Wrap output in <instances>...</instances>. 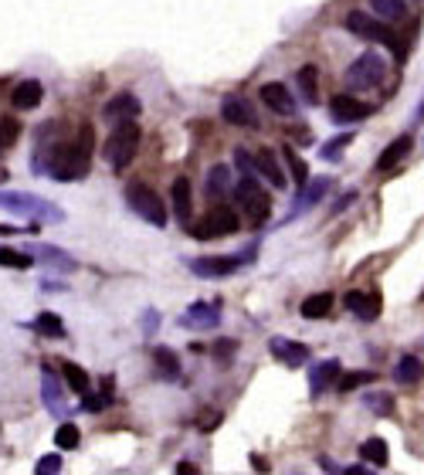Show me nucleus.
Instances as JSON below:
<instances>
[{"label": "nucleus", "instance_id": "f257e3e1", "mask_svg": "<svg viewBox=\"0 0 424 475\" xmlns=\"http://www.w3.org/2000/svg\"><path fill=\"white\" fill-rule=\"evenodd\" d=\"M89 163H92V126H82L78 139L72 143H55L51 146V156H48V173L61 180V184H72L78 177L89 173Z\"/></svg>", "mask_w": 424, "mask_h": 475}, {"label": "nucleus", "instance_id": "f03ea898", "mask_svg": "<svg viewBox=\"0 0 424 475\" xmlns=\"http://www.w3.org/2000/svg\"><path fill=\"white\" fill-rule=\"evenodd\" d=\"M0 208L14 210L20 217H31L34 224H61L65 210L51 201H44L38 194H24V190H0Z\"/></svg>", "mask_w": 424, "mask_h": 475}, {"label": "nucleus", "instance_id": "7ed1b4c3", "mask_svg": "<svg viewBox=\"0 0 424 475\" xmlns=\"http://www.w3.org/2000/svg\"><path fill=\"white\" fill-rule=\"evenodd\" d=\"M139 139H143V129L136 126V119H126V122H116V129L109 133V139L102 143V156L113 170H126L133 163L136 150H139Z\"/></svg>", "mask_w": 424, "mask_h": 475}, {"label": "nucleus", "instance_id": "20e7f679", "mask_svg": "<svg viewBox=\"0 0 424 475\" xmlns=\"http://www.w3.org/2000/svg\"><path fill=\"white\" fill-rule=\"evenodd\" d=\"M343 27H347L349 34H356V38L364 41H380V44H387L390 48V55H404V48H401V38L394 34V27L387 24V20H380L377 14L370 18V14H364V11H349L347 20H343Z\"/></svg>", "mask_w": 424, "mask_h": 475}, {"label": "nucleus", "instance_id": "39448f33", "mask_svg": "<svg viewBox=\"0 0 424 475\" xmlns=\"http://www.w3.org/2000/svg\"><path fill=\"white\" fill-rule=\"evenodd\" d=\"M234 194H238V208H245V214H248V221L255 224V228L269 221L271 201H269V194H265L262 180H258L255 173H241V177H238V187H234Z\"/></svg>", "mask_w": 424, "mask_h": 475}, {"label": "nucleus", "instance_id": "423d86ee", "mask_svg": "<svg viewBox=\"0 0 424 475\" xmlns=\"http://www.w3.org/2000/svg\"><path fill=\"white\" fill-rule=\"evenodd\" d=\"M126 204L136 217H143L146 224H156V228H167V208L160 201V194L146 184H129L126 187Z\"/></svg>", "mask_w": 424, "mask_h": 475}, {"label": "nucleus", "instance_id": "0eeeda50", "mask_svg": "<svg viewBox=\"0 0 424 475\" xmlns=\"http://www.w3.org/2000/svg\"><path fill=\"white\" fill-rule=\"evenodd\" d=\"M387 75V61L377 51H364L353 65L347 68V89L349 92H364V89H373L380 85Z\"/></svg>", "mask_w": 424, "mask_h": 475}, {"label": "nucleus", "instance_id": "6e6552de", "mask_svg": "<svg viewBox=\"0 0 424 475\" xmlns=\"http://www.w3.org/2000/svg\"><path fill=\"white\" fill-rule=\"evenodd\" d=\"M238 228H241V214L234 208H211L197 224H193V238H197V241L228 238V234H238Z\"/></svg>", "mask_w": 424, "mask_h": 475}, {"label": "nucleus", "instance_id": "1a4fd4ad", "mask_svg": "<svg viewBox=\"0 0 424 475\" xmlns=\"http://www.w3.org/2000/svg\"><path fill=\"white\" fill-rule=\"evenodd\" d=\"M248 258H255V245L245 251V255H207V258H193L191 262V272L197 275V279H228V275H234L238 268L251 265Z\"/></svg>", "mask_w": 424, "mask_h": 475}, {"label": "nucleus", "instance_id": "9d476101", "mask_svg": "<svg viewBox=\"0 0 424 475\" xmlns=\"http://www.w3.org/2000/svg\"><path fill=\"white\" fill-rule=\"evenodd\" d=\"M180 329H193V333H211L221 326V309L214 303H193L187 305V312L176 319Z\"/></svg>", "mask_w": 424, "mask_h": 475}, {"label": "nucleus", "instance_id": "9b49d317", "mask_svg": "<svg viewBox=\"0 0 424 475\" xmlns=\"http://www.w3.org/2000/svg\"><path fill=\"white\" fill-rule=\"evenodd\" d=\"M370 113H373V106H370V102H360V99H353V95H336V99L329 102V115H333V122H340V126L364 122Z\"/></svg>", "mask_w": 424, "mask_h": 475}, {"label": "nucleus", "instance_id": "f8f14e48", "mask_svg": "<svg viewBox=\"0 0 424 475\" xmlns=\"http://www.w3.org/2000/svg\"><path fill=\"white\" fill-rule=\"evenodd\" d=\"M221 119L228 122V126H241V129H255V109H251L248 99H241V95H224L221 99Z\"/></svg>", "mask_w": 424, "mask_h": 475}, {"label": "nucleus", "instance_id": "ddd939ff", "mask_svg": "<svg viewBox=\"0 0 424 475\" xmlns=\"http://www.w3.org/2000/svg\"><path fill=\"white\" fill-rule=\"evenodd\" d=\"M41 394H44V407L55 414V418H65L68 414V404H65V391L58 384V374L44 363L41 367Z\"/></svg>", "mask_w": 424, "mask_h": 475}, {"label": "nucleus", "instance_id": "4468645a", "mask_svg": "<svg viewBox=\"0 0 424 475\" xmlns=\"http://www.w3.org/2000/svg\"><path fill=\"white\" fill-rule=\"evenodd\" d=\"M139 109H143V106H139V99H136L133 92H116L102 106V119L116 126V122H126V119H136Z\"/></svg>", "mask_w": 424, "mask_h": 475}, {"label": "nucleus", "instance_id": "2eb2a0df", "mask_svg": "<svg viewBox=\"0 0 424 475\" xmlns=\"http://www.w3.org/2000/svg\"><path fill=\"white\" fill-rule=\"evenodd\" d=\"M258 99L265 102V109H271L275 115H292L295 113V102H292V92L282 85V82H265L258 89Z\"/></svg>", "mask_w": 424, "mask_h": 475}, {"label": "nucleus", "instance_id": "dca6fc26", "mask_svg": "<svg viewBox=\"0 0 424 475\" xmlns=\"http://www.w3.org/2000/svg\"><path fill=\"white\" fill-rule=\"evenodd\" d=\"M271 357L278 363H285V367H302L309 360V346L299 340H285V336H271L269 343Z\"/></svg>", "mask_w": 424, "mask_h": 475}, {"label": "nucleus", "instance_id": "f3484780", "mask_svg": "<svg viewBox=\"0 0 424 475\" xmlns=\"http://www.w3.org/2000/svg\"><path fill=\"white\" fill-rule=\"evenodd\" d=\"M329 187H333V180L329 177H319V180H306V187H299V197H295V208H292V214L285 217V221H292V217H299V214H306L312 204H319L323 197L329 194Z\"/></svg>", "mask_w": 424, "mask_h": 475}, {"label": "nucleus", "instance_id": "a211bd4d", "mask_svg": "<svg viewBox=\"0 0 424 475\" xmlns=\"http://www.w3.org/2000/svg\"><path fill=\"white\" fill-rule=\"evenodd\" d=\"M347 309L353 312V316H360L364 323H373L377 316H380V296L377 292H347Z\"/></svg>", "mask_w": 424, "mask_h": 475}, {"label": "nucleus", "instance_id": "6ab92c4d", "mask_svg": "<svg viewBox=\"0 0 424 475\" xmlns=\"http://www.w3.org/2000/svg\"><path fill=\"white\" fill-rule=\"evenodd\" d=\"M41 99H44V89H41V82H34V78L18 82V85H14V92H11V102H14V109H20V113L38 109Z\"/></svg>", "mask_w": 424, "mask_h": 475}, {"label": "nucleus", "instance_id": "aec40b11", "mask_svg": "<svg viewBox=\"0 0 424 475\" xmlns=\"http://www.w3.org/2000/svg\"><path fill=\"white\" fill-rule=\"evenodd\" d=\"M340 377V360H323V363H312L309 370V394L319 398L323 391H329V384Z\"/></svg>", "mask_w": 424, "mask_h": 475}, {"label": "nucleus", "instance_id": "412c9836", "mask_svg": "<svg viewBox=\"0 0 424 475\" xmlns=\"http://www.w3.org/2000/svg\"><path fill=\"white\" fill-rule=\"evenodd\" d=\"M255 173H262V177H265L275 190L289 187V180H285V173H282V167H278V160H275V153H271V150L255 153Z\"/></svg>", "mask_w": 424, "mask_h": 475}, {"label": "nucleus", "instance_id": "4be33fe9", "mask_svg": "<svg viewBox=\"0 0 424 475\" xmlns=\"http://www.w3.org/2000/svg\"><path fill=\"white\" fill-rule=\"evenodd\" d=\"M31 255H34V258H41L48 268H58V272H75V268H78L75 258H72L68 251L55 248V245H34V248H31Z\"/></svg>", "mask_w": 424, "mask_h": 475}, {"label": "nucleus", "instance_id": "5701e85b", "mask_svg": "<svg viewBox=\"0 0 424 475\" xmlns=\"http://www.w3.org/2000/svg\"><path fill=\"white\" fill-rule=\"evenodd\" d=\"M295 85H299V92H302V102H309V106L319 102V68H316V65H302V68L295 72Z\"/></svg>", "mask_w": 424, "mask_h": 475}, {"label": "nucleus", "instance_id": "b1692460", "mask_svg": "<svg viewBox=\"0 0 424 475\" xmlns=\"http://www.w3.org/2000/svg\"><path fill=\"white\" fill-rule=\"evenodd\" d=\"M407 153H411V136L404 133V136H397V139H394V143H390V146H387V150L377 156V170H380V173L394 170V167L404 160Z\"/></svg>", "mask_w": 424, "mask_h": 475}, {"label": "nucleus", "instance_id": "393cba45", "mask_svg": "<svg viewBox=\"0 0 424 475\" xmlns=\"http://www.w3.org/2000/svg\"><path fill=\"white\" fill-rule=\"evenodd\" d=\"M231 170L224 167V163H217V167H211V173H207V184H204V190H207V197H214V201H221V197H228L231 194Z\"/></svg>", "mask_w": 424, "mask_h": 475}, {"label": "nucleus", "instance_id": "a878e982", "mask_svg": "<svg viewBox=\"0 0 424 475\" xmlns=\"http://www.w3.org/2000/svg\"><path fill=\"white\" fill-rule=\"evenodd\" d=\"M153 367H156V377L163 380H180V357L167 346H156L153 350Z\"/></svg>", "mask_w": 424, "mask_h": 475}, {"label": "nucleus", "instance_id": "bb28decb", "mask_svg": "<svg viewBox=\"0 0 424 475\" xmlns=\"http://www.w3.org/2000/svg\"><path fill=\"white\" fill-rule=\"evenodd\" d=\"M329 309H333V296H329V292L306 296V299H302V305H299V312H302L306 319H326Z\"/></svg>", "mask_w": 424, "mask_h": 475}, {"label": "nucleus", "instance_id": "cd10ccee", "mask_svg": "<svg viewBox=\"0 0 424 475\" xmlns=\"http://www.w3.org/2000/svg\"><path fill=\"white\" fill-rule=\"evenodd\" d=\"M366 4H370V11H373L380 20H387V24H390V20H404L407 18V4L404 0H366Z\"/></svg>", "mask_w": 424, "mask_h": 475}, {"label": "nucleus", "instance_id": "c85d7f7f", "mask_svg": "<svg viewBox=\"0 0 424 475\" xmlns=\"http://www.w3.org/2000/svg\"><path fill=\"white\" fill-rule=\"evenodd\" d=\"M174 210H176V221H191V180L176 177L174 180Z\"/></svg>", "mask_w": 424, "mask_h": 475}, {"label": "nucleus", "instance_id": "c756f323", "mask_svg": "<svg viewBox=\"0 0 424 475\" xmlns=\"http://www.w3.org/2000/svg\"><path fill=\"white\" fill-rule=\"evenodd\" d=\"M349 143H353V133L333 136V139H326V143L319 146V156H323L326 163H340V160H343V150H347Z\"/></svg>", "mask_w": 424, "mask_h": 475}, {"label": "nucleus", "instance_id": "7c9ffc66", "mask_svg": "<svg viewBox=\"0 0 424 475\" xmlns=\"http://www.w3.org/2000/svg\"><path fill=\"white\" fill-rule=\"evenodd\" d=\"M421 374H424V363L418 360V357H401L397 370H394V380H397V384H418Z\"/></svg>", "mask_w": 424, "mask_h": 475}, {"label": "nucleus", "instance_id": "2f4dec72", "mask_svg": "<svg viewBox=\"0 0 424 475\" xmlns=\"http://www.w3.org/2000/svg\"><path fill=\"white\" fill-rule=\"evenodd\" d=\"M282 153H285V167H289V173H292V184H295V187H306V180H309L306 160L292 150V146H282Z\"/></svg>", "mask_w": 424, "mask_h": 475}, {"label": "nucleus", "instance_id": "473e14b6", "mask_svg": "<svg viewBox=\"0 0 424 475\" xmlns=\"http://www.w3.org/2000/svg\"><path fill=\"white\" fill-rule=\"evenodd\" d=\"M61 374H65V384H68L75 394H89V374H85L78 363L65 360V363H61Z\"/></svg>", "mask_w": 424, "mask_h": 475}, {"label": "nucleus", "instance_id": "72a5a7b5", "mask_svg": "<svg viewBox=\"0 0 424 475\" xmlns=\"http://www.w3.org/2000/svg\"><path fill=\"white\" fill-rule=\"evenodd\" d=\"M360 455L366 458V462H373V465H377V469H384L387 465V441L384 438H366L364 445H360Z\"/></svg>", "mask_w": 424, "mask_h": 475}, {"label": "nucleus", "instance_id": "f704fd0d", "mask_svg": "<svg viewBox=\"0 0 424 475\" xmlns=\"http://www.w3.org/2000/svg\"><path fill=\"white\" fill-rule=\"evenodd\" d=\"M364 407L366 411H373V414H380V418H387V414H394V398H390L387 391H377V394L370 391V394L364 398Z\"/></svg>", "mask_w": 424, "mask_h": 475}, {"label": "nucleus", "instance_id": "c9c22d12", "mask_svg": "<svg viewBox=\"0 0 424 475\" xmlns=\"http://www.w3.org/2000/svg\"><path fill=\"white\" fill-rule=\"evenodd\" d=\"M0 265L4 268H31L34 255L31 251H14V248H0Z\"/></svg>", "mask_w": 424, "mask_h": 475}, {"label": "nucleus", "instance_id": "e433bc0d", "mask_svg": "<svg viewBox=\"0 0 424 475\" xmlns=\"http://www.w3.org/2000/svg\"><path fill=\"white\" fill-rule=\"evenodd\" d=\"M34 329H38V333H44V336H55V340H61V336H65V326H61V319L55 316V312H38Z\"/></svg>", "mask_w": 424, "mask_h": 475}, {"label": "nucleus", "instance_id": "4c0bfd02", "mask_svg": "<svg viewBox=\"0 0 424 475\" xmlns=\"http://www.w3.org/2000/svg\"><path fill=\"white\" fill-rule=\"evenodd\" d=\"M78 441H82V435H78V428L72 424V421L58 424V431H55V445H58L61 452H72V448H78Z\"/></svg>", "mask_w": 424, "mask_h": 475}, {"label": "nucleus", "instance_id": "58836bf2", "mask_svg": "<svg viewBox=\"0 0 424 475\" xmlns=\"http://www.w3.org/2000/svg\"><path fill=\"white\" fill-rule=\"evenodd\" d=\"M18 136H20V122L11 119V115H4V119H0V153L7 150V146H14Z\"/></svg>", "mask_w": 424, "mask_h": 475}, {"label": "nucleus", "instance_id": "ea45409f", "mask_svg": "<svg viewBox=\"0 0 424 475\" xmlns=\"http://www.w3.org/2000/svg\"><path fill=\"white\" fill-rule=\"evenodd\" d=\"M370 380H377V370H356V374H343L340 377V391L347 394V391H356V387H364Z\"/></svg>", "mask_w": 424, "mask_h": 475}, {"label": "nucleus", "instance_id": "a19ab883", "mask_svg": "<svg viewBox=\"0 0 424 475\" xmlns=\"http://www.w3.org/2000/svg\"><path fill=\"white\" fill-rule=\"evenodd\" d=\"M34 469H38V475L58 472V469H61V455H44V458L38 462V465H34Z\"/></svg>", "mask_w": 424, "mask_h": 475}, {"label": "nucleus", "instance_id": "79ce46f5", "mask_svg": "<svg viewBox=\"0 0 424 475\" xmlns=\"http://www.w3.org/2000/svg\"><path fill=\"white\" fill-rule=\"evenodd\" d=\"M234 163H238L241 173H255V156L248 150H234Z\"/></svg>", "mask_w": 424, "mask_h": 475}, {"label": "nucleus", "instance_id": "37998d69", "mask_svg": "<svg viewBox=\"0 0 424 475\" xmlns=\"http://www.w3.org/2000/svg\"><path fill=\"white\" fill-rule=\"evenodd\" d=\"M156 326H160V312H153V309H150V312H146V319H143V329H146V336H153Z\"/></svg>", "mask_w": 424, "mask_h": 475}, {"label": "nucleus", "instance_id": "c03bdc74", "mask_svg": "<svg viewBox=\"0 0 424 475\" xmlns=\"http://www.w3.org/2000/svg\"><path fill=\"white\" fill-rule=\"evenodd\" d=\"M231 353H234V340H217V357H224V360H228Z\"/></svg>", "mask_w": 424, "mask_h": 475}, {"label": "nucleus", "instance_id": "a18cd8bd", "mask_svg": "<svg viewBox=\"0 0 424 475\" xmlns=\"http://www.w3.org/2000/svg\"><path fill=\"white\" fill-rule=\"evenodd\" d=\"M41 289H44V292H65V282H51V279H44Z\"/></svg>", "mask_w": 424, "mask_h": 475}, {"label": "nucleus", "instance_id": "49530a36", "mask_svg": "<svg viewBox=\"0 0 424 475\" xmlns=\"http://www.w3.org/2000/svg\"><path fill=\"white\" fill-rule=\"evenodd\" d=\"M0 234H34V228L20 231V228H11V224H0Z\"/></svg>", "mask_w": 424, "mask_h": 475}, {"label": "nucleus", "instance_id": "de8ad7c7", "mask_svg": "<svg viewBox=\"0 0 424 475\" xmlns=\"http://www.w3.org/2000/svg\"><path fill=\"white\" fill-rule=\"evenodd\" d=\"M251 469H258V472H265V469H269V462H265V458H262V455H251Z\"/></svg>", "mask_w": 424, "mask_h": 475}, {"label": "nucleus", "instance_id": "09e8293b", "mask_svg": "<svg viewBox=\"0 0 424 475\" xmlns=\"http://www.w3.org/2000/svg\"><path fill=\"white\" fill-rule=\"evenodd\" d=\"M176 472H180V475H184V472H197V469H193V465H191V462H180V465H176Z\"/></svg>", "mask_w": 424, "mask_h": 475}, {"label": "nucleus", "instance_id": "8fccbe9b", "mask_svg": "<svg viewBox=\"0 0 424 475\" xmlns=\"http://www.w3.org/2000/svg\"><path fill=\"white\" fill-rule=\"evenodd\" d=\"M347 472H349V475H364V472H366V465H349Z\"/></svg>", "mask_w": 424, "mask_h": 475}, {"label": "nucleus", "instance_id": "3c124183", "mask_svg": "<svg viewBox=\"0 0 424 475\" xmlns=\"http://www.w3.org/2000/svg\"><path fill=\"white\" fill-rule=\"evenodd\" d=\"M4 180H7V170H0V184H4Z\"/></svg>", "mask_w": 424, "mask_h": 475}]
</instances>
